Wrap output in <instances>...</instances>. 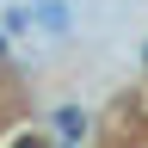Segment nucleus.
Returning a JSON list of instances; mask_svg holds the SVG:
<instances>
[{"instance_id":"1","label":"nucleus","mask_w":148,"mask_h":148,"mask_svg":"<svg viewBox=\"0 0 148 148\" xmlns=\"http://www.w3.org/2000/svg\"><path fill=\"white\" fill-rule=\"evenodd\" d=\"M31 25H43L49 37H68L74 31V12H68V0H37V6H31Z\"/></svg>"},{"instance_id":"2","label":"nucleus","mask_w":148,"mask_h":148,"mask_svg":"<svg viewBox=\"0 0 148 148\" xmlns=\"http://www.w3.org/2000/svg\"><path fill=\"white\" fill-rule=\"evenodd\" d=\"M56 130H62L68 142H80V136H86V111H80V105H62V111H56Z\"/></svg>"},{"instance_id":"3","label":"nucleus","mask_w":148,"mask_h":148,"mask_svg":"<svg viewBox=\"0 0 148 148\" xmlns=\"http://www.w3.org/2000/svg\"><path fill=\"white\" fill-rule=\"evenodd\" d=\"M31 25V6H6V12H0V31H25Z\"/></svg>"},{"instance_id":"4","label":"nucleus","mask_w":148,"mask_h":148,"mask_svg":"<svg viewBox=\"0 0 148 148\" xmlns=\"http://www.w3.org/2000/svg\"><path fill=\"white\" fill-rule=\"evenodd\" d=\"M12 148H43V136H18V142H12Z\"/></svg>"},{"instance_id":"5","label":"nucleus","mask_w":148,"mask_h":148,"mask_svg":"<svg viewBox=\"0 0 148 148\" xmlns=\"http://www.w3.org/2000/svg\"><path fill=\"white\" fill-rule=\"evenodd\" d=\"M142 68H148V43H142Z\"/></svg>"},{"instance_id":"6","label":"nucleus","mask_w":148,"mask_h":148,"mask_svg":"<svg viewBox=\"0 0 148 148\" xmlns=\"http://www.w3.org/2000/svg\"><path fill=\"white\" fill-rule=\"evenodd\" d=\"M0 62H6V49H0Z\"/></svg>"}]
</instances>
